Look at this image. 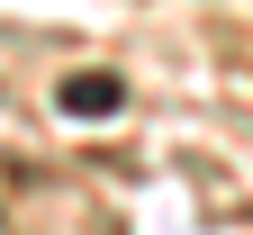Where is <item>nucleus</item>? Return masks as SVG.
<instances>
[{"label":"nucleus","instance_id":"nucleus-1","mask_svg":"<svg viewBox=\"0 0 253 235\" xmlns=\"http://www.w3.org/2000/svg\"><path fill=\"white\" fill-rule=\"evenodd\" d=\"M118 73H73V82H63V118H109L118 109Z\"/></svg>","mask_w":253,"mask_h":235}]
</instances>
